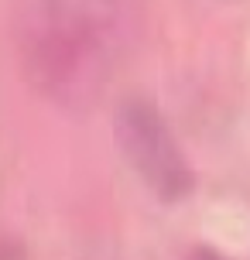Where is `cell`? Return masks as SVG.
Masks as SVG:
<instances>
[{"label":"cell","instance_id":"obj_1","mask_svg":"<svg viewBox=\"0 0 250 260\" xmlns=\"http://www.w3.org/2000/svg\"><path fill=\"white\" fill-rule=\"evenodd\" d=\"M141 31V0H17L14 45L24 79L69 113L113 82Z\"/></svg>","mask_w":250,"mask_h":260},{"label":"cell","instance_id":"obj_2","mask_svg":"<svg viewBox=\"0 0 250 260\" xmlns=\"http://www.w3.org/2000/svg\"><path fill=\"white\" fill-rule=\"evenodd\" d=\"M113 134L123 161L134 168V175L147 185V192L161 202H182L192 192L196 175L189 157L171 134L168 120L161 117L154 103L144 96H127L120 100L113 113Z\"/></svg>","mask_w":250,"mask_h":260},{"label":"cell","instance_id":"obj_3","mask_svg":"<svg viewBox=\"0 0 250 260\" xmlns=\"http://www.w3.org/2000/svg\"><path fill=\"white\" fill-rule=\"evenodd\" d=\"M189 260H226V257H220L216 250H206V247H199V250H192V257Z\"/></svg>","mask_w":250,"mask_h":260}]
</instances>
